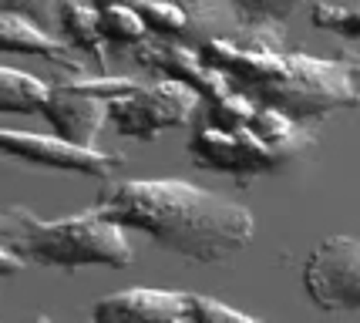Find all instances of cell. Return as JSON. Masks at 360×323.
Listing matches in <instances>:
<instances>
[{
  "label": "cell",
  "instance_id": "obj_4",
  "mask_svg": "<svg viewBox=\"0 0 360 323\" xmlns=\"http://www.w3.org/2000/svg\"><path fill=\"white\" fill-rule=\"evenodd\" d=\"M131 54H135V61L141 68H148V71H155L162 77H172V81H182L186 88L199 94V111H202V118L209 125H219V128H229V132L250 125L256 105L239 91H233L226 84V77L219 71H212L199 58V47L148 34L141 44L131 47Z\"/></svg>",
  "mask_w": 360,
  "mask_h": 323
},
{
  "label": "cell",
  "instance_id": "obj_19",
  "mask_svg": "<svg viewBox=\"0 0 360 323\" xmlns=\"http://www.w3.org/2000/svg\"><path fill=\"white\" fill-rule=\"evenodd\" d=\"M64 0H0V14H14L24 20H34L41 31H54L61 17Z\"/></svg>",
  "mask_w": 360,
  "mask_h": 323
},
{
  "label": "cell",
  "instance_id": "obj_22",
  "mask_svg": "<svg viewBox=\"0 0 360 323\" xmlns=\"http://www.w3.org/2000/svg\"><path fill=\"white\" fill-rule=\"evenodd\" d=\"M182 323H188V320H182Z\"/></svg>",
  "mask_w": 360,
  "mask_h": 323
},
{
  "label": "cell",
  "instance_id": "obj_15",
  "mask_svg": "<svg viewBox=\"0 0 360 323\" xmlns=\"http://www.w3.org/2000/svg\"><path fill=\"white\" fill-rule=\"evenodd\" d=\"M47 94H51V84L41 81V77L27 75V71H17V68H7L0 64V111L7 115H31L44 108Z\"/></svg>",
  "mask_w": 360,
  "mask_h": 323
},
{
  "label": "cell",
  "instance_id": "obj_1",
  "mask_svg": "<svg viewBox=\"0 0 360 323\" xmlns=\"http://www.w3.org/2000/svg\"><path fill=\"white\" fill-rule=\"evenodd\" d=\"M199 58L256 108H276L300 125L320 122L337 108L360 105L357 54L316 58L307 51H290L283 34L236 27L233 34L205 41Z\"/></svg>",
  "mask_w": 360,
  "mask_h": 323
},
{
  "label": "cell",
  "instance_id": "obj_13",
  "mask_svg": "<svg viewBox=\"0 0 360 323\" xmlns=\"http://www.w3.org/2000/svg\"><path fill=\"white\" fill-rule=\"evenodd\" d=\"M239 31L286 34V24L314 0H226Z\"/></svg>",
  "mask_w": 360,
  "mask_h": 323
},
{
  "label": "cell",
  "instance_id": "obj_2",
  "mask_svg": "<svg viewBox=\"0 0 360 323\" xmlns=\"http://www.w3.org/2000/svg\"><path fill=\"white\" fill-rule=\"evenodd\" d=\"M91 209L125 232H145L162 249L202 266L233 260L256 232L246 205L182 179H125L101 189Z\"/></svg>",
  "mask_w": 360,
  "mask_h": 323
},
{
  "label": "cell",
  "instance_id": "obj_21",
  "mask_svg": "<svg viewBox=\"0 0 360 323\" xmlns=\"http://www.w3.org/2000/svg\"><path fill=\"white\" fill-rule=\"evenodd\" d=\"M34 323H51V320H47V317H41V320H34Z\"/></svg>",
  "mask_w": 360,
  "mask_h": 323
},
{
  "label": "cell",
  "instance_id": "obj_11",
  "mask_svg": "<svg viewBox=\"0 0 360 323\" xmlns=\"http://www.w3.org/2000/svg\"><path fill=\"white\" fill-rule=\"evenodd\" d=\"M0 51H11V54H37L44 61L64 68L68 75H81L84 71V61L71 54V47L58 41L54 34L41 31L34 20H24V17L14 14H0Z\"/></svg>",
  "mask_w": 360,
  "mask_h": 323
},
{
  "label": "cell",
  "instance_id": "obj_16",
  "mask_svg": "<svg viewBox=\"0 0 360 323\" xmlns=\"http://www.w3.org/2000/svg\"><path fill=\"white\" fill-rule=\"evenodd\" d=\"M98 20H101V34H105L108 44L135 47L148 37V27L141 24V17L125 4H101L98 7Z\"/></svg>",
  "mask_w": 360,
  "mask_h": 323
},
{
  "label": "cell",
  "instance_id": "obj_9",
  "mask_svg": "<svg viewBox=\"0 0 360 323\" xmlns=\"http://www.w3.org/2000/svg\"><path fill=\"white\" fill-rule=\"evenodd\" d=\"M44 122L54 128V135L78 148H94L98 132L108 125V98H98L91 91H81L68 81H54L41 108Z\"/></svg>",
  "mask_w": 360,
  "mask_h": 323
},
{
  "label": "cell",
  "instance_id": "obj_10",
  "mask_svg": "<svg viewBox=\"0 0 360 323\" xmlns=\"http://www.w3.org/2000/svg\"><path fill=\"white\" fill-rule=\"evenodd\" d=\"M94 323H182L188 320V293L131 286L98 300L91 310Z\"/></svg>",
  "mask_w": 360,
  "mask_h": 323
},
{
  "label": "cell",
  "instance_id": "obj_20",
  "mask_svg": "<svg viewBox=\"0 0 360 323\" xmlns=\"http://www.w3.org/2000/svg\"><path fill=\"white\" fill-rule=\"evenodd\" d=\"M17 270H24V262L17 260L14 253L0 243V273H4V277H11V273H17Z\"/></svg>",
  "mask_w": 360,
  "mask_h": 323
},
{
  "label": "cell",
  "instance_id": "obj_5",
  "mask_svg": "<svg viewBox=\"0 0 360 323\" xmlns=\"http://www.w3.org/2000/svg\"><path fill=\"white\" fill-rule=\"evenodd\" d=\"M195 115H199V94L172 77H158L152 84H141L139 91L108 101V125L122 139L152 141L169 128L188 125Z\"/></svg>",
  "mask_w": 360,
  "mask_h": 323
},
{
  "label": "cell",
  "instance_id": "obj_8",
  "mask_svg": "<svg viewBox=\"0 0 360 323\" xmlns=\"http://www.w3.org/2000/svg\"><path fill=\"white\" fill-rule=\"evenodd\" d=\"M0 155H11L17 162H27L37 169L78 172L91 179H111L125 165V158L115 152L78 148L58 135H37V132H17V128H0Z\"/></svg>",
  "mask_w": 360,
  "mask_h": 323
},
{
  "label": "cell",
  "instance_id": "obj_14",
  "mask_svg": "<svg viewBox=\"0 0 360 323\" xmlns=\"http://www.w3.org/2000/svg\"><path fill=\"white\" fill-rule=\"evenodd\" d=\"M101 4H125L141 17V24L148 27L152 37L188 44V17L175 0H94V7Z\"/></svg>",
  "mask_w": 360,
  "mask_h": 323
},
{
  "label": "cell",
  "instance_id": "obj_12",
  "mask_svg": "<svg viewBox=\"0 0 360 323\" xmlns=\"http://www.w3.org/2000/svg\"><path fill=\"white\" fill-rule=\"evenodd\" d=\"M58 31L68 37L71 51H81L98 75H108L111 58H108V41L101 34V20H98V7L84 4V0H64L61 17H58Z\"/></svg>",
  "mask_w": 360,
  "mask_h": 323
},
{
  "label": "cell",
  "instance_id": "obj_17",
  "mask_svg": "<svg viewBox=\"0 0 360 323\" xmlns=\"http://www.w3.org/2000/svg\"><path fill=\"white\" fill-rule=\"evenodd\" d=\"M310 24L320 31L340 34L350 41H360V0L357 4H333V0H314L310 4Z\"/></svg>",
  "mask_w": 360,
  "mask_h": 323
},
{
  "label": "cell",
  "instance_id": "obj_18",
  "mask_svg": "<svg viewBox=\"0 0 360 323\" xmlns=\"http://www.w3.org/2000/svg\"><path fill=\"white\" fill-rule=\"evenodd\" d=\"M188 323H266L256 320L243 310H233L212 300V296H199V293H188Z\"/></svg>",
  "mask_w": 360,
  "mask_h": 323
},
{
  "label": "cell",
  "instance_id": "obj_3",
  "mask_svg": "<svg viewBox=\"0 0 360 323\" xmlns=\"http://www.w3.org/2000/svg\"><path fill=\"white\" fill-rule=\"evenodd\" d=\"M0 243L24 266L37 270H88V266H131L135 249L128 232L88 209L68 219H41L27 205L0 209Z\"/></svg>",
  "mask_w": 360,
  "mask_h": 323
},
{
  "label": "cell",
  "instance_id": "obj_6",
  "mask_svg": "<svg viewBox=\"0 0 360 323\" xmlns=\"http://www.w3.org/2000/svg\"><path fill=\"white\" fill-rule=\"evenodd\" d=\"M303 290L327 313H360V239L330 236L303 262Z\"/></svg>",
  "mask_w": 360,
  "mask_h": 323
},
{
  "label": "cell",
  "instance_id": "obj_7",
  "mask_svg": "<svg viewBox=\"0 0 360 323\" xmlns=\"http://www.w3.org/2000/svg\"><path fill=\"white\" fill-rule=\"evenodd\" d=\"M188 155L199 169L222 172V175H269L280 172L293 155L266 148L259 139H252L246 128H219L205 118L195 122L192 139H188Z\"/></svg>",
  "mask_w": 360,
  "mask_h": 323
}]
</instances>
